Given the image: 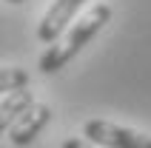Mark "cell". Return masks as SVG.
<instances>
[{
    "instance_id": "obj_1",
    "label": "cell",
    "mask_w": 151,
    "mask_h": 148,
    "mask_svg": "<svg viewBox=\"0 0 151 148\" xmlns=\"http://www.w3.org/2000/svg\"><path fill=\"white\" fill-rule=\"evenodd\" d=\"M109 20H111V6L97 3L94 9H88L77 23H71V29H68V32L63 34L54 46H49V49L43 51V57H40V71H43V74H57L60 68H63L68 60L77 54V51L83 49L86 43L91 40L94 34H100V29L109 23Z\"/></svg>"
},
{
    "instance_id": "obj_2",
    "label": "cell",
    "mask_w": 151,
    "mask_h": 148,
    "mask_svg": "<svg viewBox=\"0 0 151 148\" xmlns=\"http://www.w3.org/2000/svg\"><path fill=\"white\" fill-rule=\"evenodd\" d=\"M83 137L106 148H151V137L131 128H123L109 120H88L83 125Z\"/></svg>"
},
{
    "instance_id": "obj_3",
    "label": "cell",
    "mask_w": 151,
    "mask_h": 148,
    "mask_svg": "<svg viewBox=\"0 0 151 148\" xmlns=\"http://www.w3.org/2000/svg\"><path fill=\"white\" fill-rule=\"evenodd\" d=\"M86 0H54L49 6V11H46V17L40 20V26H37V37H40L43 43H54L63 37V32H66V26L71 23V17L77 14V9L83 6Z\"/></svg>"
},
{
    "instance_id": "obj_4",
    "label": "cell",
    "mask_w": 151,
    "mask_h": 148,
    "mask_svg": "<svg viewBox=\"0 0 151 148\" xmlns=\"http://www.w3.org/2000/svg\"><path fill=\"white\" fill-rule=\"evenodd\" d=\"M51 106H46V103H37L34 108H29L20 120H17L14 125H12V131H9V140L14 142V145H29L32 140H37L40 137V131L46 128V125L51 123Z\"/></svg>"
},
{
    "instance_id": "obj_5",
    "label": "cell",
    "mask_w": 151,
    "mask_h": 148,
    "mask_svg": "<svg viewBox=\"0 0 151 148\" xmlns=\"http://www.w3.org/2000/svg\"><path fill=\"white\" fill-rule=\"evenodd\" d=\"M37 103H34V91H14V94H3V103H0V131L9 134L12 128L9 125H14L20 117L29 111V108H34Z\"/></svg>"
},
{
    "instance_id": "obj_6",
    "label": "cell",
    "mask_w": 151,
    "mask_h": 148,
    "mask_svg": "<svg viewBox=\"0 0 151 148\" xmlns=\"http://www.w3.org/2000/svg\"><path fill=\"white\" fill-rule=\"evenodd\" d=\"M26 85H29V71H26V68H17V66L0 68V91H3V94L23 91Z\"/></svg>"
},
{
    "instance_id": "obj_7",
    "label": "cell",
    "mask_w": 151,
    "mask_h": 148,
    "mask_svg": "<svg viewBox=\"0 0 151 148\" xmlns=\"http://www.w3.org/2000/svg\"><path fill=\"white\" fill-rule=\"evenodd\" d=\"M63 148H94L91 142H86V140H77V137H71V140L63 142Z\"/></svg>"
},
{
    "instance_id": "obj_8",
    "label": "cell",
    "mask_w": 151,
    "mask_h": 148,
    "mask_svg": "<svg viewBox=\"0 0 151 148\" xmlns=\"http://www.w3.org/2000/svg\"><path fill=\"white\" fill-rule=\"evenodd\" d=\"M6 3H14V6H17V3H26V0H6Z\"/></svg>"
}]
</instances>
